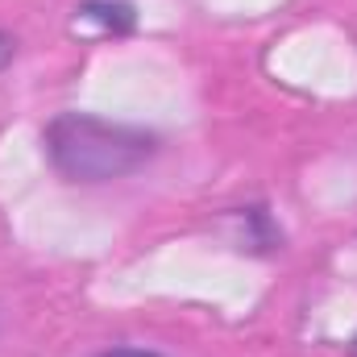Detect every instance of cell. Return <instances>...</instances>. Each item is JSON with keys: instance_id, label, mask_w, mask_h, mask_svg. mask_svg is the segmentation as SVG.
Returning a JSON list of instances; mask_svg holds the SVG:
<instances>
[{"instance_id": "6da1fadb", "label": "cell", "mask_w": 357, "mask_h": 357, "mask_svg": "<svg viewBox=\"0 0 357 357\" xmlns=\"http://www.w3.org/2000/svg\"><path fill=\"white\" fill-rule=\"evenodd\" d=\"M42 146L50 167L67 183L100 187V183H121L137 175L142 167H150L154 154L162 150V137L142 125H121L91 112H59L42 129Z\"/></svg>"}, {"instance_id": "3957f363", "label": "cell", "mask_w": 357, "mask_h": 357, "mask_svg": "<svg viewBox=\"0 0 357 357\" xmlns=\"http://www.w3.org/2000/svg\"><path fill=\"white\" fill-rule=\"evenodd\" d=\"M75 13L88 17V21H96V25H104V29L116 33V38H125V33L137 29V4H133V0H84Z\"/></svg>"}, {"instance_id": "7a4b0ae2", "label": "cell", "mask_w": 357, "mask_h": 357, "mask_svg": "<svg viewBox=\"0 0 357 357\" xmlns=\"http://www.w3.org/2000/svg\"><path fill=\"white\" fill-rule=\"evenodd\" d=\"M220 229H225V237H229V245L237 250V254H254V258H270V254H278L282 250V229H278V220L270 216L266 204H245V208H229L225 216H220Z\"/></svg>"}, {"instance_id": "8992f818", "label": "cell", "mask_w": 357, "mask_h": 357, "mask_svg": "<svg viewBox=\"0 0 357 357\" xmlns=\"http://www.w3.org/2000/svg\"><path fill=\"white\" fill-rule=\"evenodd\" d=\"M349 357H357V337H354V341H349Z\"/></svg>"}, {"instance_id": "277c9868", "label": "cell", "mask_w": 357, "mask_h": 357, "mask_svg": "<svg viewBox=\"0 0 357 357\" xmlns=\"http://www.w3.org/2000/svg\"><path fill=\"white\" fill-rule=\"evenodd\" d=\"M96 357H162V354L142 349V345H112V349H104V354H96Z\"/></svg>"}, {"instance_id": "5b68a950", "label": "cell", "mask_w": 357, "mask_h": 357, "mask_svg": "<svg viewBox=\"0 0 357 357\" xmlns=\"http://www.w3.org/2000/svg\"><path fill=\"white\" fill-rule=\"evenodd\" d=\"M13 59H17V38L8 29H0V71H8Z\"/></svg>"}]
</instances>
